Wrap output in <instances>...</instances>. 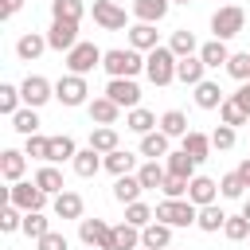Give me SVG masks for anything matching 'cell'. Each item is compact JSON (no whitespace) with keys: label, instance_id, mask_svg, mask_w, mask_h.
Returning a JSON list of instances; mask_svg holds the SVG:
<instances>
[{"label":"cell","instance_id":"cell-14","mask_svg":"<svg viewBox=\"0 0 250 250\" xmlns=\"http://www.w3.org/2000/svg\"><path fill=\"white\" fill-rule=\"evenodd\" d=\"M172 230H176V227L152 219V223L141 230V246H145V250H168V246H172Z\"/></svg>","mask_w":250,"mask_h":250},{"label":"cell","instance_id":"cell-20","mask_svg":"<svg viewBox=\"0 0 250 250\" xmlns=\"http://www.w3.org/2000/svg\"><path fill=\"white\" fill-rule=\"evenodd\" d=\"M47 47H51V43H47V35H39V31H23V35L16 39V55H20L23 62H35Z\"/></svg>","mask_w":250,"mask_h":250},{"label":"cell","instance_id":"cell-26","mask_svg":"<svg viewBox=\"0 0 250 250\" xmlns=\"http://www.w3.org/2000/svg\"><path fill=\"white\" fill-rule=\"evenodd\" d=\"M168 133H160V129H152V133H145L141 137V156H148V160H164L172 148H168Z\"/></svg>","mask_w":250,"mask_h":250},{"label":"cell","instance_id":"cell-49","mask_svg":"<svg viewBox=\"0 0 250 250\" xmlns=\"http://www.w3.org/2000/svg\"><path fill=\"white\" fill-rule=\"evenodd\" d=\"M20 102H23V94H20V86H12V82H0V113H16L20 109Z\"/></svg>","mask_w":250,"mask_h":250},{"label":"cell","instance_id":"cell-16","mask_svg":"<svg viewBox=\"0 0 250 250\" xmlns=\"http://www.w3.org/2000/svg\"><path fill=\"white\" fill-rule=\"evenodd\" d=\"M86 109H90V121L94 125H117V117H121V105L113 102V98H94V102H86Z\"/></svg>","mask_w":250,"mask_h":250},{"label":"cell","instance_id":"cell-8","mask_svg":"<svg viewBox=\"0 0 250 250\" xmlns=\"http://www.w3.org/2000/svg\"><path fill=\"white\" fill-rule=\"evenodd\" d=\"M78 238H82L90 250H109L113 227H109L105 219H78Z\"/></svg>","mask_w":250,"mask_h":250},{"label":"cell","instance_id":"cell-41","mask_svg":"<svg viewBox=\"0 0 250 250\" xmlns=\"http://www.w3.org/2000/svg\"><path fill=\"white\" fill-rule=\"evenodd\" d=\"M160 133H168V137H188V133H191V129H188V113L168 109V113L160 117Z\"/></svg>","mask_w":250,"mask_h":250},{"label":"cell","instance_id":"cell-52","mask_svg":"<svg viewBox=\"0 0 250 250\" xmlns=\"http://www.w3.org/2000/svg\"><path fill=\"white\" fill-rule=\"evenodd\" d=\"M35 250H70V242H66V234H59V230H47V234L35 242Z\"/></svg>","mask_w":250,"mask_h":250},{"label":"cell","instance_id":"cell-10","mask_svg":"<svg viewBox=\"0 0 250 250\" xmlns=\"http://www.w3.org/2000/svg\"><path fill=\"white\" fill-rule=\"evenodd\" d=\"M105 98H113L121 109H133V105H141V86H137V78H109Z\"/></svg>","mask_w":250,"mask_h":250},{"label":"cell","instance_id":"cell-3","mask_svg":"<svg viewBox=\"0 0 250 250\" xmlns=\"http://www.w3.org/2000/svg\"><path fill=\"white\" fill-rule=\"evenodd\" d=\"M4 199L16 203L20 211H43V207H47V191H43L35 180H16L12 188H4Z\"/></svg>","mask_w":250,"mask_h":250},{"label":"cell","instance_id":"cell-44","mask_svg":"<svg viewBox=\"0 0 250 250\" xmlns=\"http://www.w3.org/2000/svg\"><path fill=\"white\" fill-rule=\"evenodd\" d=\"M234 82H246L250 78V51H230V59H227V66H223Z\"/></svg>","mask_w":250,"mask_h":250},{"label":"cell","instance_id":"cell-51","mask_svg":"<svg viewBox=\"0 0 250 250\" xmlns=\"http://www.w3.org/2000/svg\"><path fill=\"white\" fill-rule=\"evenodd\" d=\"M160 191H164V199H184L188 195V180L184 176H164V184H160Z\"/></svg>","mask_w":250,"mask_h":250},{"label":"cell","instance_id":"cell-40","mask_svg":"<svg viewBox=\"0 0 250 250\" xmlns=\"http://www.w3.org/2000/svg\"><path fill=\"white\" fill-rule=\"evenodd\" d=\"M12 129H16V133H23V137H31V133H39V113H35L31 105H23V109H16V113H12Z\"/></svg>","mask_w":250,"mask_h":250},{"label":"cell","instance_id":"cell-50","mask_svg":"<svg viewBox=\"0 0 250 250\" xmlns=\"http://www.w3.org/2000/svg\"><path fill=\"white\" fill-rule=\"evenodd\" d=\"M234 141H238V133H234V125H223V121H219V129L211 133V145H215L219 152H227V148H234Z\"/></svg>","mask_w":250,"mask_h":250},{"label":"cell","instance_id":"cell-56","mask_svg":"<svg viewBox=\"0 0 250 250\" xmlns=\"http://www.w3.org/2000/svg\"><path fill=\"white\" fill-rule=\"evenodd\" d=\"M242 215H246V219H250V195H246V199H242Z\"/></svg>","mask_w":250,"mask_h":250},{"label":"cell","instance_id":"cell-17","mask_svg":"<svg viewBox=\"0 0 250 250\" xmlns=\"http://www.w3.org/2000/svg\"><path fill=\"white\" fill-rule=\"evenodd\" d=\"M23 172H27V152L4 148V152H0V176H4L8 184H16V180H23Z\"/></svg>","mask_w":250,"mask_h":250},{"label":"cell","instance_id":"cell-34","mask_svg":"<svg viewBox=\"0 0 250 250\" xmlns=\"http://www.w3.org/2000/svg\"><path fill=\"white\" fill-rule=\"evenodd\" d=\"M223 223H227V211H223L219 203H207V207H199V219H195V227H199V230L215 234V230H223Z\"/></svg>","mask_w":250,"mask_h":250},{"label":"cell","instance_id":"cell-9","mask_svg":"<svg viewBox=\"0 0 250 250\" xmlns=\"http://www.w3.org/2000/svg\"><path fill=\"white\" fill-rule=\"evenodd\" d=\"M20 94H23V105L39 109V105H47V102L55 98V86H51L43 74H27V78L20 82Z\"/></svg>","mask_w":250,"mask_h":250},{"label":"cell","instance_id":"cell-22","mask_svg":"<svg viewBox=\"0 0 250 250\" xmlns=\"http://www.w3.org/2000/svg\"><path fill=\"white\" fill-rule=\"evenodd\" d=\"M168 8H172V0H133L137 23H160L168 16Z\"/></svg>","mask_w":250,"mask_h":250},{"label":"cell","instance_id":"cell-11","mask_svg":"<svg viewBox=\"0 0 250 250\" xmlns=\"http://www.w3.org/2000/svg\"><path fill=\"white\" fill-rule=\"evenodd\" d=\"M125 8L121 4H113V0H94V23L98 27H105V31H121L125 27Z\"/></svg>","mask_w":250,"mask_h":250},{"label":"cell","instance_id":"cell-13","mask_svg":"<svg viewBox=\"0 0 250 250\" xmlns=\"http://www.w3.org/2000/svg\"><path fill=\"white\" fill-rule=\"evenodd\" d=\"M70 168H74V176H82V180H90V176H98L102 168H105V156L98 152V148H78V156L70 160Z\"/></svg>","mask_w":250,"mask_h":250},{"label":"cell","instance_id":"cell-58","mask_svg":"<svg viewBox=\"0 0 250 250\" xmlns=\"http://www.w3.org/2000/svg\"><path fill=\"white\" fill-rule=\"evenodd\" d=\"M168 250H176V246H168Z\"/></svg>","mask_w":250,"mask_h":250},{"label":"cell","instance_id":"cell-47","mask_svg":"<svg viewBox=\"0 0 250 250\" xmlns=\"http://www.w3.org/2000/svg\"><path fill=\"white\" fill-rule=\"evenodd\" d=\"M0 230H4V234L23 230V211H20L16 203H4V207H0Z\"/></svg>","mask_w":250,"mask_h":250},{"label":"cell","instance_id":"cell-35","mask_svg":"<svg viewBox=\"0 0 250 250\" xmlns=\"http://www.w3.org/2000/svg\"><path fill=\"white\" fill-rule=\"evenodd\" d=\"M195 164H199V160H191V156H188L184 148H180V152H168V156H164V168H168L172 176H184V180H191V176H195Z\"/></svg>","mask_w":250,"mask_h":250},{"label":"cell","instance_id":"cell-5","mask_svg":"<svg viewBox=\"0 0 250 250\" xmlns=\"http://www.w3.org/2000/svg\"><path fill=\"white\" fill-rule=\"evenodd\" d=\"M246 27V12L238 8V4H219L215 8V16H211V31H215V39H234L238 31Z\"/></svg>","mask_w":250,"mask_h":250},{"label":"cell","instance_id":"cell-21","mask_svg":"<svg viewBox=\"0 0 250 250\" xmlns=\"http://www.w3.org/2000/svg\"><path fill=\"white\" fill-rule=\"evenodd\" d=\"M203 74H207V62H203L199 55H184V59L176 62V78H180L184 86H199Z\"/></svg>","mask_w":250,"mask_h":250},{"label":"cell","instance_id":"cell-45","mask_svg":"<svg viewBox=\"0 0 250 250\" xmlns=\"http://www.w3.org/2000/svg\"><path fill=\"white\" fill-rule=\"evenodd\" d=\"M219 195H223V199H242V195H246V180L238 176V168L219 180Z\"/></svg>","mask_w":250,"mask_h":250},{"label":"cell","instance_id":"cell-33","mask_svg":"<svg viewBox=\"0 0 250 250\" xmlns=\"http://www.w3.org/2000/svg\"><path fill=\"white\" fill-rule=\"evenodd\" d=\"M31 180H35V184H39L47 195H59V191H66V184H62V172H59L55 164H43V168H39Z\"/></svg>","mask_w":250,"mask_h":250},{"label":"cell","instance_id":"cell-19","mask_svg":"<svg viewBox=\"0 0 250 250\" xmlns=\"http://www.w3.org/2000/svg\"><path fill=\"white\" fill-rule=\"evenodd\" d=\"M215 195H219V184H215L211 176H191V180H188V199H191L195 207L215 203Z\"/></svg>","mask_w":250,"mask_h":250},{"label":"cell","instance_id":"cell-18","mask_svg":"<svg viewBox=\"0 0 250 250\" xmlns=\"http://www.w3.org/2000/svg\"><path fill=\"white\" fill-rule=\"evenodd\" d=\"M141 191H145V184L137 180V172H125V176H117V180H113V199H117L121 207L137 203V199H141Z\"/></svg>","mask_w":250,"mask_h":250},{"label":"cell","instance_id":"cell-57","mask_svg":"<svg viewBox=\"0 0 250 250\" xmlns=\"http://www.w3.org/2000/svg\"><path fill=\"white\" fill-rule=\"evenodd\" d=\"M172 4H191V0H172Z\"/></svg>","mask_w":250,"mask_h":250},{"label":"cell","instance_id":"cell-25","mask_svg":"<svg viewBox=\"0 0 250 250\" xmlns=\"http://www.w3.org/2000/svg\"><path fill=\"white\" fill-rule=\"evenodd\" d=\"M156 125H160V121H156V113H152V109H145V105H133V109L125 113V129H129V133H141V137H145V133H152Z\"/></svg>","mask_w":250,"mask_h":250},{"label":"cell","instance_id":"cell-31","mask_svg":"<svg viewBox=\"0 0 250 250\" xmlns=\"http://www.w3.org/2000/svg\"><path fill=\"white\" fill-rule=\"evenodd\" d=\"M90 148H98L102 156L113 152V148H121V145H117V129H113V125H94V129H90Z\"/></svg>","mask_w":250,"mask_h":250},{"label":"cell","instance_id":"cell-29","mask_svg":"<svg viewBox=\"0 0 250 250\" xmlns=\"http://www.w3.org/2000/svg\"><path fill=\"white\" fill-rule=\"evenodd\" d=\"M199 59L207 62V70H219V66H227L230 47H227L223 39H211V43H203V47H199Z\"/></svg>","mask_w":250,"mask_h":250},{"label":"cell","instance_id":"cell-1","mask_svg":"<svg viewBox=\"0 0 250 250\" xmlns=\"http://www.w3.org/2000/svg\"><path fill=\"white\" fill-rule=\"evenodd\" d=\"M102 66H105L109 78H137L145 70V51H137V47H113V51H105Z\"/></svg>","mask_w":250,"mask_h":250},{"label":"cell","instance_id":"cell-23","mask_svg":"<svg viewBox=\"0 0 250 250\" xmlns=\"http://www.w3.org/2000/svg\"><path fill=\"white\" fill-rule=\"evenodd\" d=\"M195 90V105L199 109H219L223 102H227V94H223V86L219 82H211V78H203L199 86H191Z\"/></svg>","mask_w":250,"mask_h":250},{"label":"cell","instance_id":"cell-48","mask_svg":"<svg viewBox=\"0 0 250 250\" xmlns=\"http://www.w3.org/2000/svg\"><path fill=\"white\" fill-rule=\"evenodd\" d=\"M223 234H227L230 242H242V238H250V219H246V215H227V223H223Z\"/></svg>","mask_w":250,"mask_h":250},{"label":"cell","instance_id":"cell-27","mask_svg":"<svg viewBox=\"0 0 250 250\" xmlns=\"http://www.w3.org/2000/svg\"><path fill=\"white\" fill-rule=\"evenodd\" d=\"M211 148H215V145H211V133H199V129H191V133L184 137V152H188L191 160H199V164L211 156Z\"/></svg>","mask_w":250,"mask_h":250},{"label":"cell","instance_id":"cell-37","mask_svg":"<svg viewBox=\"0 0 250 250\" xmlns=\"http://www.w3.org/2000/svg\"><path fill=\"white\" fill-rule=\"evenodd\" d=\"M168 47L176 51V59H184V55H199V43H195V35H191L188 27H176L172 39H168Z\"/></svg>","mask_w":250,"mask_h":250},{"label":"cell","instance_id":"cell-38","mask_svg":"<svg viewBox=\"0 0 250 250\" xmlns=\"http://www.w3.org/2000/svg\"><path fill=\"white\" fill-rule=\"evenodd\" d=\"M23 152H27L31 160H43V164H51V137H43V133H31V137H23Z\"/></svg>","mask_w":250,"mask_h":250},{"label":"cell","instance_id":"cell-28","mask_svg":"<svg viewBox=\"0 0 250 250\" xmlns=\"http://www.w3.org/2000/svg\"><path fill=\"white\" fill-rule=\"evenodd\" d=\"M109 250H141V227H133V223H117V227H113V242H109Z\"/></svg>","mask_w":250,"mask_h":250},{"label":"cell","instance_id":"cell-7","mask_svg":"<svg viewBox=\"0 0 250 250\" xmlns=\"http://www.w3.org/2000/svg\"><path fill=\"white\" fill-rule=\"evenodd\" d=\"M86 94H90V86H86V74H70V70H66V74L55 82V98H59L66 109H78V105H86V102H90Z\"/></svg>","mask_w":250,"mask_h":250},{"label":"cell","instance_id":"cell-15","mask_svg":"<svg viewBox=\"0 0 250 250\" xmlns=\"http://www.w3.org/2000/svg\"><path fill=\"white\" fill-rule=\"evenodd\" d=\"M129 31V47H137V51H156L160 47V31H156V23H133V27H125Z\"/></svg>","mask_w":250,"mask_h":250},{"label":"cell","instance_id":"cell-30","mask_svg":"<svg viewBox=\"0 0 250 250\" xmlns=\"http://www.w3.org/2000/svg\"><path fill=\"white\" fill-rule=\"evenodd\" d=\"M219 121H223V125H234V129H238V125H246V121H250V113L242 109V102H238L234 94H227V102L219 105Z\"/></svg>","mask_w":250,"mask_h":250},{"label":"cell","instance_id":"cell-2","mask_svg":"<svg viewBox=\"0 0 250 250\" xmlns=\"http://www.w3.org/2000/svg\"><path fill=\"white\" fill-rule=\"evenodd\" d=\"M176 51L172 47H156V51H148L145 55V74H148V82L152 86H168V82H176Z\"/></svg>","mask_w":250,"mask_h":250},{"label":"cell","instance_id":"cell-39","mask_svg":"<svg viewBox=\"0 0 250 250\" xmlns=\"http://www.w3.org/2000/svg\"><path fill=\"white\" fill-rule=\"evenodd\" d=\"M86 16V4L82 0H51V20H82Z\"/></svg>","mask_w":250,"mask_h":250},{"label":"cell","instance_id":"cell-24","mask_svg":"<svg viewBox=\"0 0 250 250\" xmlns=\"http://www.w3.org/2000/svg\"><path fill=\"white\" fill-rule=\"evenodd\" d=\"M51 207H55V215H59V219H82V211H86L82 195H78V191H70V188H66V191H59Z\"/></svg>","mask_w":250,"mask_h":250},{"label":"cell","instance_id":"cell-32","mask_svg":"<svg viewBox=\"0 0 250 250\" xmlns=\"http://www.w3.org/2000/svg\"><path fill=\"white\" fill-rule=\"evenodd\" d=\"M105 172H113V176L137 172V156L129 148H113V152H105Z\"/></svg>","mask_w":250,"mask_h":250},{"label":"cell","instance_id":"cell-4","mask_svg":"<svg viewBox=\"0 0 250 250\" xmlns=\"http://www.w3.org/2000/svg\"><path fill=\"white\" fill-rule=\"evenodd\" d=\"M156 219L168 223V227H195L199 207H195L188 195H184V199H160V203H156Z\"/></svg>","mask_w":250,"mask_h":250},{"label":"cell","instance_id":"cell-6","mask_svg":"<svg viewBox=\"0 0 250 250\" xmlns=\"http://www.w3.org/2000/svg\"><path fill=\"white\" fill-rule=\"evenodd\" d=\"M102 59H105V51L98 47V43H74L70 51H66V70L70 74H90L94 66H102Z\"/></svg>","mask_w":250,"mask_h":250},{"label":"cell","instance_id":"cell-43","mask_svg":"<svg viewBox=\"0 0 250 250\" xmlns=\"http://www.w3.org/2000/svg\"><path fill=\"white\" fill-rule=\"evenodd\" d=\"M47 230H51V219H47L43 211H23V234H27V238L39 242Z\"/></svg>","mask_w":250,"mask_h":250},{"label":"cell","instance_id":"cell-54","mask_svg":"<svg viewBox=\"0 0 250 250\" xmlns=\"http://www.w3.org/2000/svg\"><path fill=\"white\" fill-rule=\"evenodd\" d=\"M234 98H238V102H242V109L250 113V78H246V82L238 86V94H234Z\"/></svg>","mask_w":250,"mask_h":250},{"label":"cell","instance_id":"cell-36","mask_svg":"<svg viewBox=\"0 0 250 250\" xmlns=\"http://www.w3.org/2000/svg\"><path fill=\"white\" fill-rule=\"evenodd\" d=\"M164 176H168V168H164L160 160H145V164L137 168V180L145 184V191H152V188H160V184H164Z\"/></svg>","mask_w":250,"mask_h":250},{"label":"cell","instance_id":"cell-59","mask_svg":"<svg viewBox=\"0 0 250 250\" xmlns=\"http://www.w3.org/2000/svg\"><path fill=\"white\" fill-rule=\"evenodd\" d=\"M141 250H145V246H141Z\"/></svg>","mask_w":250,"mask_h":250},{"label":"cell","instance_id":"cell-46","mask_svg":"<svg viewBox=\"0 0 250 250\" xmlns=\"http://www.w3.org/2000/svg\"><path fill=\"white\" fill-rule=\"evenodd\" d=\"M152 219H156V211H152L148 203H141V199L125 207V223H133V227H141V230H145V227H148Z\"/></svg>","mask_w":250,"mask_h":250},{"label":"cell","instance_id":"cell-42","mask_svg":"<svg viewBox=\"0 0 250 250\" xmlns=\"http://www.w3.org/2000/svg\"><path fill=\"white\" fill-rule=\"evenodd\" d=\"M78 156V145H74V137H51V164H62V160H74Z\"/></svg>","mask_w":250,"mask_h":250},{"label":"cell","instance_id":"cell-53","mask_svg":"<svg viewBox=\"0 0 250 250\" xmlns=\"http://www.w3.org/2000/svg\"><path fill=\"white\" fill-rule=\"evenodd\" d=\"M20 8H23V0H0V20H12Z\"/></svg>","mask_w":250,"mask_h":250},{"label":"cell","instance_id":"cell-55","mask_svg":"<svg viewBox=\"0 0 250 250\" xmlns=\"http://www.w3.org/2000/svg\"><path fill=\"white\" fill-rule=\"evenodd\" d=\"M238 176H242V180H246V188H250V156L238 164Z\"/></svg>","mask_w":250,"mask_h":250},{"label":"cell","instance_id":"cell-12","mask_svg":"<svg viewBox=\"0 0 250 250\" xmlns=\"http://www.w3.org/2000/svg\"><path fill=\"white\" fill-rule=\"evenodd\" d=\"M47 43H51V51H70V47L78 43V23H74V20H51Z\"/></svg>","mask_w":250,"mask_h":250}]
</instances>
